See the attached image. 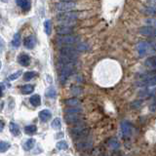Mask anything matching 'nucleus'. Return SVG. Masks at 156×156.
<instances>
[{"label":"nucleus","instance_id":"nucleus-36","mask_svg":"<svg viewBox=\"0 0 156 156\" xmlns=\"http://www.w3.org/2000/svg\"><path fill=\"white\" fill-rule=\"evenodd\" d=\"M88 45L86 43H79V44H77V46H76V49L79 52H84L86 50H88Z\"/></svg>","mask_w":156,"mask_h":156},{"label":"nucleus","instance_id":"nucleus-8","mask_svg":"<svg viewBox=\"0 0 156 156\" xmlns=\"http://www.w3.org/2000/svg\"><path fill=\"white\" fill-rule=\"evenodd\" d=\"M60 53H61V55H65V56L72 57V58H77V55H78V53H79V51L72 46H63L60 49Z\"/></svg>","mask_w":156,"mask_h":156},{"label":"nucleus","instance_id":"nucleus-1","mask_svg":"<svg viewBox=\"0 0 156 156\" xmlns=\"http://www.w3.org/2000/svg\"><path fill=\"white\" fill-rule=\"evenodd\" d=\"M77 20V13L75 12H63L57 16V21L62 24L69 26L70 23H74Z\"/></svg>","mask_w":156,"mask_h":156},{"label":"nucleus","instance_id":"nucleus-40","mask_svg":"<svg viewBox=\"0 0 156 156\" xmlns=\"http://www.w3.org/2000/svg\"><path fill=\"white\" fill-rule=\"evenodd\" d=\"M3 90H4V87H3V85H1V86H0V98L2 97V94H3Z\"/></svg>","mask_w":156,"mask_h":156},{"label":"nucleus","instance_id":"nucleus-21","mask_svg":"<svg viewBox=\"0 0 156 156\" xmlns=\"http://www.w3.org/2000/svg\"><path fill=\"white\" fill-rule=\"evenodd\" d=\"M29 101L33 106H39L41 105V98L39 95H33L31 98L29 99Z\"/></svg>","mask_w":156,"mask_h":156},{"label":"nucleus","instance_id":"nucleus-6","mask_svg":"<svg viewBox=\"0 0 156 156\" xmlns=\"http://www.w3.org/2000/svg\"><path fill=\"white\" fill-rule=\"evenodd\" d=\"M56 9L58 11H61V12H68V11H71L75 8L76 4L75 2H68V1H61L57 3L56 5Z\"/></svg>","mask_w":156,"mask_h":156},{"label":"nucleus","instance_id":"nucleus-29","mask_svg":"<svg viewBox=\"0 0 156 156\" xmlns=\"http://www.w3.org/2000/svg\"><path fill=\"white\" fill-rule=\"evenodd\" d=\"M108 145L110 146V147L112 149H118L120 147V144H119V141L117 140L116 139H111L109 140L108 141Z\"/></svg>","mask_w":156,"mask_h":156},{"label":"nucleus","instance_id":"nucleus-26","mask_svg":"<svg viewBox=\"0 0 156 156\" xmlns=\"http://www.w3.org/2000/svg\"><path fill=\"white\" fill-rule=\"evenodd\" d=\"M37 131V127L35 125H27L24 128V132H26L27 135H33L34 133H36Z\"/></svg>","mask_w":156,"mask_h":156},{"label":"nucleus","instance_id":"nucleus-33","mask_svg":"<svg viewBox=\"0 0 156 156\" xmlns=\"http://www.w3.org/2000/svg\"><path fill=\"white\" fill-rule=\"evenodd\" d=\"M57 148L58 150H66L68 148V144L66 140H61L57 144Z\"/></svg>","mask_w":156,"mask_h":156},{"label":"nucleus","instance_id":"nucleus-7","mask_svg":"<svg viewBox=\"0 0 156 156\" xmlns=\"http://www.w3.org/2000/svg\"><path fill=\"white\" fill-rule=\"evenodd\" d=\"M133 132H134L133 125H132L130 122H128V121L122 122L121 123V133L124 138H129V136H131L133 135Z\"/></svg>","mask_w":156,"mask_h":156},{"label":"nucleus","instance_id":"nucleus-11","mask_svg":"<svg viewBox=\"0 0 156 156\" xmlns=\"http://www.w3.org/2000/svg\"><path fill=\"white\" fill-rule=\"evenodd\" d=\"M141 85L144 86H154L156 85V74H147L144 78V80L141 81Z\"/></svg>","mask_w":156,"mask_h":156},{"label":"nucleus","instance_id":"nucleus-25","mask_svg":"<svg viewBox=\"0 0 156 156\" xmlns=\"http://www.w3.org/2000/svg\"><path fill=\"white\" fill-rule=\"evenodd\" d=\"M144 12L147 16H156V7L154 6H148L144 9Z\"/></svg>","mask_w":156,"mask_h":156},{"label":"nucleus","instance_id":"nucleus-22","mask_svg":"<svg viewBox=\"0 0 156 156\" xmlns=\"http://www.w3.org/2000/svg\"><path fill=\"white\" fill-rule=\"evenodd\" d=\"M65 104L67 106H78L80 105V101L76 99V98H72V99H67L65 101Z\"/></svg>","mask_w":156,"mask_h":156},{"label":"nucleus","instance_id":"nucleus-10","mask_svg":"<svg viewBox=\"0 0 156 156\" xmlns=\"http://www.w3.org/2000/svg\"><path fill=\"white\" fill-rule=\"evenodd\" d=\"M65 119L68 124H77L81 121V117L76 113H66Z\"/></svg>","mask_w":156,"mask_h":156},{"label":"nucleus","instance_id":"nucleus-41","mask_svg":"<svg viewBox=\"0 0 156 156\" xmlns=\"http://www.w3.org/2000/svg\"><path fill=\"white\" fill-rule=\"evenodd\" d=\"M152 37L156 38V28H154V31H153V33H152Z\"/></svg>","mask_w":156,"mask_h":156},{"label":"nucleus","instance_id":"nucleus-13","mask_svg":"<svg viewBox=\"0 0 156 156\" xmlns=\"http://www.w3.org/2000/svg\"><path fill=\"white\" fill-rule=\"evenodd\" d=\"M93 145V141L91 140H80L76 144V147L79 150H85L88 148H91Z\"/></svg>","mask_w":156,"mask_h":156},{"label":"nucleus","instance_id":"nucleus-43","mask_svg":"<svg viewBox=\"0 0 156 156\" xmlns=\"http://www.w3.org/2000/svg\"><path fill=\"white\" fill-rule=\"evenodd\" d=\"M1 1H2V2H4V3H7V2H9V1H10V0H1Z\"/></svg>","mask_w":156,"mask_h":156},{"label":"nucleus","instance_id":"nucleus-34","mask_svg":"<svg viewBox=\"0 0 156 156\" xmlns=\"http://www.w3.org/2000/svg\"><path fill=\"white\" fill-rule=\"evenodd\" d=\"M56 95H57V92H56V90L54 89L53 87L49 88V89L46 91V96H47L48 98H51V99H54V98L56 97Z\"/></svg>","mask_w":156,"mask_h":156},{"label":"nucleus","instance_id":"nucleus-12","mask_svg":"<svg viewBox=\"0 0 156 156\" xmlns=\"http://www.w3.org/2000/svg\"><path fill=\"white\" fill-rule=\"evenodd\" d=\"M23 45L27 49H33L36 45V38L33 35H29L24 38L23 40Z\"/></svg>","mask_w":156,"mask_h":156},{"label":"nucleus","instance_id":"nucleus-4","mask_svg":"<svg viewBox=\"0 0 156 156\" xmlns=\"http://www.w3.org/2000/svg\"><path fill=\"white\" fill-rule=\"evenodd\" d=\"M78 41V37L74 35H70V34H67V35H61L60 37H58L56 39V42L58 46H71L73 44H75Z\"/></svg>","mask_w":156,"mask_h":156},{"label":"nucleus","instance_id":"nucleus-3","mask_svg":"<svg viewBox=\"0 0 156 156\" xmlns=\"http://www.w3.org/2000/svg\"><path fill=\"white\" fill-rule=\"evenodd\" d=\"M136 51L139 53L140 57H145L148 55L149 53H154L153 47H152V42L148 41H140L136 44Z\"/></svg>","mask_w":156,"mask_h":156},{"label":"nucleus","instance_id":"nucleus-17","mask_svg":"<svg viewBox=\"0 0 156 156\" xmlns=\"http://www.w3.org/2000/svg\"><path fill=\"white\" fill-rule=\"evenodd\" d=\"M154 27H144L140 29V33L143 34V35H145V36H152V33L154 31Z\"/></svg>","mask_w":156,"mask_h":156},{"label":"nucleus","instance_id":"nucleus-15","mask_svg":"<svg viewBox=\"0 0 156 156\" xmlns=\"http://www.w3.org/2000/svg\"><path fill=\"white\" fill-rule=\"evenodd\" d=\"M18 62L22 66H28L30 63V58L27 54H21L18 57Z\"/></svg>","mask_w":156,"mask_h":156},{"label":"nucleus","instance_id":"nucleus-31","mask_svg":"<svg viewBox=\"0 0 156 156\" xmlns=\"http://www.w3.org/2000/svg\"><path fill=\"white\" fill-rule=\"evenodd\" d=\"M44 28H45V32L47 35H50L51 31H52V23H51L50 20L45 21V23H44Z\"/></svg>","mask_w":156,"mask_h":156},{"label":"nucleus","instance_id":"nucleus-19","mask_svg":"<svg viewBox=\"0 0 156 156\" xmlns=\"http://www.w3.org/2000/svg\"><path fill=\"white\" fill-rule=\"evenodd\" d=\"M9 129H10V132H11L14 136H19L20 134H21V131H20L19 126L16 123H14V122H10Z\"/></svg>","mask_w":156,"mask_h":156},{"label":"nucleus","instance_id":"nucleus-5","mask_svg":"<svg viewBox=\"0 0 156 156\" xmlns=\"http://www.w3.org/2000/svg\"><path fill=\"white\" fill-rule=\"evenodd\" d=\"M71 136L74 139H84L87 136L88 129L84 125H77L71 130Z\"/></svg>","mask_w":156,"mask_h":156},{"label":"nucleus","instance_id":"nucleus-24","mask_svg":"<svg viewBox=\"0 0 156 156\" xmlns=\"http://www.w3.org/2000/svg\"><path fill=\"white\" fill-rule=\"evenodd\" d=\"M21 91H22L23 94H24V95L31 94V93L34 91V86H32V85H29V84H27V85H24V86H23V87H22Z\"/></svg>","mask_w":156,"mask_h":156},{"label":"nucleus","instance_id":"nucleus-28","mask_svg":"<svg viewBox=\"0 0 156 156\" xmlns=\"http://www.w3.org/2000/svg\"><path fill=\"white\" fill-rule=\"evenodd\" d=\"M51 126L53 129L55 130H60L62 128V123H61V119L60 118H55L51 123Z\"/></svg>","mask_w":156,"mask_h":156},{"label":"nucleus","instance_id":"nucleus-16","mask_svg":"<svg viewBox=\"0 0 156 156\" xmlns=\"http://www.w3.org/2000/svg\"><path fill=\"white\" fill-rule=\"evenodd\" d=\"M52 117V112L49 109H43L39 112V118L42 122H47Z\"/></svg>","mask_w":156,"mask_h":156},{"label":"nucleus","instance_id":"nucleus-30","mask_svg":"<svg viewBox=\"0 0 156 156\" xmlns=\"http://www.w3.org/2000/svg\"><path fill=\"white\" fill-rule=\"evenodd\" d=\"M81 108H79V107L77 106H69L68 108L66 109V113H76V114H79L81 113Z\"/></svg>","mask_w":156,"mask_h":156},{"label":"nucleus","instance_id":"nucleus-37","mask_svg":"<svg viewBox=\"0 0 156 156\" xmlns=\"http://www.w3.org/2000/svg\"><path fill=\"white\" fill-rule=\"evenodd\" d=\"M71 92H72V94H74V95H80L81 92H82V89L80 87L74 86V87L71 88Z\"/></svg>","mask_w":156,"mask_h":156},{"label":"nucleus","instance_id":"nucleus-9","mask_svg":"<svg viewBox=\"0 0 156 156\" xmlns=\"http://www.w3.org/2000/svg\"><path fill=\"white\" fill-rule=\"evenodd\" d=\"M57 33L58 35H67V34H70L73 31V28L70 26H66V24H62V26L57 27L56 29Z\"/></svg>","mask_w":156,"mask_h":156},{"label":"nucleus","instance_id":"nucleus-38","mask_svg":"<svg viewBox=\"0 0 156 156\" xmlns=\"http://www.w3.org/2000/svg\"><path fill=\"white\" fill-rule=\"evenodd\" d=\"M4 45H5V42H4L3 39L0 37V51H2L4 49Z\"/></svg>","mask_w":156,"mask_h":156},{"label":"nucleus","instance_id":"nucleus-2","mask_svg":"<svg viewBox=\"0 0 156 156\" xmlns=\"http://www.w3.org/2000/svg\"><path fill=\"white\" fill-rule=\"evenodd\" d=\"M74 62H69V63H65L62 65V69H61V74H60V81L61 83H66V81L69 78V76L74 71Z\"/></svg>","mask_w":156,"mask_h":156},{"label":"nucleus","instance_id":"nucleus-20","mask_svg":"<svg viewBox=\"0 0 156 156\" xmlns=\"http://www.w3.org/2000/svg\"><path fill=\"white\" fill-rule=\"evenodd\" d=\"M21 43H22V38H21V34L19 32H17L16 34L14 35L13 37V40H12V45L15 48H19L21 46Z\"/></svg>","mask_w":156,"mask_h":156},{"label":"nucleus","instance_id":"nucleus-18","mask_svg":"<svg viewBox=\"0 0 156 156\" xmlns=\"http://www.w3.org/2000/svg\"><path fill=\"white\" fill-rule=\"evenodd\" d=\"M18 6L21 7L24 11H28L30 9V2L29 0H16Z\"/></svg>","mask_w":156,"mask_h":156},{"label":"nucleus","instance_id":"nucleus-32","mask_svg":"<svg viewBox=\"0 0 156 156\" xmlns=\"http://www.w3.org/2000/svg\"><path fill=\"white\" fill-rule=\"evenodd\" d=\"M10 148V144L7 141H0V152H6V151Z\"/></svg>","mask_w":156,"mask_h":156},{"label":"nucleus","instance_id":"nucleus-23","mask_svg":"<svg viewBox=\"0 0 156 156\" xmlns=\"http://www.w3.org/2000/svg\"><path fill=\"white\" fill-rule=\"evenodd\" d=\"M35 145V140L34 139H28L26 143L23 144V148L26 150H30Z\"/></svg>","mask_w":156,"mask_h":156},{"label":"nucleus","instance_id":"nucleus-39","mask_svg":"<svg viewBox=\"0 0 156 156\" xmlns=\"http://www.w3.org/2000/svg\"><path fill=\"white\" fill-rule=\"evenodd\" d=\"M4 126H5L4 122L2 120H0V132H2L4 130Z\"/></svg>","mask_w":156,"mask_h":156},{"label":"nucleus","instance_id":"nucleus-35","mask_svg":"<svg viewBox=\"0 0 156 156\" xmlns=\"http://www.w3.org/2000/svg\"><path fill=\"white\" fill-rule=\"evenodd\" d=\"M22 71L21 70H19V71H17V72H15V73H13V74H11L10 76H8V78L7 79L9 80V81H13V80H16V79H18V78L22 75Z\"/></svg>","mask_w":156,"mask_h":156},{"label":"nucleus","instance_id":"nucleus-27","mask_svg":"<svg viewBox=\"0 0 156 156\" xmlns=\"http://www.w3.org/2000/svg\"><path fill=\"white\" fill-rule=\"evenodd\" d=\"M37 75V73L36 72H34V71H27L26 72L23 74V79L24 81H29V80H31L32 78H34Z\"/></svg>","mask_w":156,"mask_h":156},{"label":"nucleus","instance_id":"nucleus-14","mask_svg":"<svg viewBox=\"0 0 156 156\" xmlns=\"http://www.w3.org/2000/svg\"><path fill=\"white\" fill-rule=\"evenodd\" d=\"M144 66L148 68V69L156 71V56L149 57L148 58H146V61L144 62Z\"/></svg>","mask_w":156,"mask_h":156},{"label":"nucleus","instance_id":"nucleus-42","mask_svg":"<svg viewBox=\"0 0 156 156\" xmlns=\"http://www.w3.org/2000/svg\"><path fill=\"white\" fill-rule=\"evenodd\" d=\"M61 1H68V2H74L76 0H61Z\"/></svg>","mask_w":156,"mask_h":156},{"label":"nucleus","instance_id":"nucleus-44","mask_svg":"<svg viewBox=\"0 0 156 156\" xmlns=\"http://www.w3.org/2000/svg\"><path fill=\"white\" fill-rule=\"evenodd\" d=\"M0 68H1V62H0Z\"/></svg>","mask_w":156,"mask_h":156}]
</instances>
